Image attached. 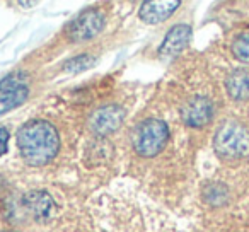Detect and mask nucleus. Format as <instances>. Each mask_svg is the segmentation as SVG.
I'll list each match as a JSON object with an SVG mask.
<instances>
[{"mask_svg": "<svg viewBox=\"0 0 249 232\" xmlns=\"http://www.w3.org/2000/svg\"><path fill=\"white\" fill-rule=\"evenodd\" d=\"M124 111L118 104H106L96 109L90 116V130L96 135H109L121 126Z\"/></svg>", "mask_w": 249, "mask_h": 232, "instance_id": "nucleus-5", "label": "nucleus"}, {"mask_svg": "<svg viewBox=\"0 0 249 232\" xmlns=\"http://www.w3.org/2000/svg\"><path fill=\"white\" fill-rule=\"evenodd\" d=\"M179 7L178 0H157V2H143L140 5V19L147 24H159L166 21L171 14Z\"/></svg>", "mask_w": 249, "mask_h": 232, "instance_id": "nucleus-8", "label": "nucleus"}, {"mask_svg": "<svg viewBox=\"0 0 249 232\" xmlns=\"http://www.w3.org/2000/svg\"><path fill=\"white\" fill-rule=\"evenodd\" d=\"M104 28V16L96 9L84 11L75 21L70 24L69 36L73 41H87L97 36Z\"/></svg>", "mask_w": 249, "mask_h": 232, "instance_id": "nucleus-4", "label": "nucleus"}, {"mask_svg": "<svg viewBox=\"0 0 249 232\" xmlns=\"http://www.w3.org/2000/svg\"><path fill=\"white\" fill-rule=\"evenodd\" d=\"M169 139V128L162 120L150 118L142 122L133 133V149L143 157H154L164 149Z\"/></svg>", "mask_w": 249, "mask_h": 232, "instance_id": "nucleus-3", "label": "nucleus"}, {"mask_svg": "<svg viewBox=\"0 0 249 232\" xmlns=\"http://www.w3.org/2000/svg\"><path fill=\"white\" fill-rule=\"evenodd\" d=\"M232 52L239 62L249 63V31L242 33L235 38V41L232 43Z\"/></svg>", "mask_w": 249, "mask_h": 232, "instance_id": "nucleus-12", "label": "nucleus"}, {"mask_svg": "<svg viewBox=\"0 0 249 232\" xmlns=\"http://www.w3.org/2000/svg\"><path fill=\"white\" fill-rule=\"evenodd\" d=\"M212 114H213L212 101L203 96L191 97L181 106V118L188 126H193V128L207 125L212 120Z\"/></svg>", "mask_w": 249, "mask_h": 232, "instance_id": "nucleus-6", "label": "nucleus"}, {"mask_svg": "<svg viewBox=\"0 0 249 232\" xmlns=\"http://www.w3.org/2000/svg\"><path fill=\"white\" fill-rule=\"evenodd\" d=\"M24 205H28V208L33 212L35 215H48L53 208V201L43 191H35V193H29L24 198Z\"/></svg>", "mask_w": 249, "mask_h": 232, "instance_id": "nucleus-10", "label": "nucleus"}, {"mask_svg": "<svg viewBox=\"0 0 249 232\" xmlns=\"http://www.w3.org/2000/svg\"><path fill=\"white\" fill-rule=\"evenodd\" d=\"M26 82V73L16 72L7 75L4 80H0V92H12V90L19 89V87H24Z\"/></svg>", "mask_w": 249, "mask_h": 232, "instance_id": "nucleus-13", "label": "nucleus"}, {"mask_svg": "<svg viewBox=\"0 0 249 232\" xmlns=\"http://www.w3.org/2000/svg\"><path fill=\"white\" fill-rule=\"evenodd\" d=\"M7 142H9V132L7 128L0 126V156L7 152Z\"/></svg>", "mask_w": 249, "mask_h": 232, "instance_id": "nucleus-15", "label": "nucleus"}, {"mask_svg": "<svg viewBox=\"0 0 249 232\" xmlns=\"http://www.w3.org/2000/svg\"><path fill=\"white\" fill-rule=\"evenodd\" d=\"M18 147L29 166H45L56 156L60 139L55 126L45 120H31L18 132Z\"/></svg>", "mask_w": 249, "mask_h": 232, "instance_id": "nucleus-1", "label": "nucleus"}, {"mask_svg": "<svg viewBox=\"0 0 249 232\" xmlns=\"http://www.w3.org/2000/svg\"><path fill=\"white\" fill-rule=\"evenodd\" d=\"M215 152L224 159H239L249 154V130L242 123L227 122L218 128L213 140Z\"/></svg>", "mask_w": 249, "mask_h": 232, "instance_id": "nucleus-2", "label": "nucleus"}, {"mask_svg": "<svg viewBox=\"0 0 249 232\" xmlns=\"http://www.w3.org/2000/svg\"><path fill=\"white\" fill-rule=\"evenodd\" d=\"M94 58L89 55H82V56H77V58L70 60L69 63L65 65V70L69 72H79V70H84V69H89L92 65Z\"/></svg>", "mask_w": 249, "mask_h": 232, "instance_id": "nucleus-14", "label": "nucleus"}, {"mask_svg": "<svg viewBox=\"0 0 249 232\" xmlns=\"http://www.w3.org/2000/svg\"><path fill=\"white\" fill-rule=\"evenodd\" d=\"M227 92L232 99L235 101H246L249 99V70H235L229 75L227 82Z\"/></svg>", "mask_w": 249, "mask_h": 232, "instance_id": "nucleus-9", "label": "nucleus"}, {"mask_svg": "<svg viewBox=\"0 0 249 232\" xmlns=\"http://www.w3.org/2000/svg\"><path fill=\"white\" fill-rule=\"evenodd\" d=\"M191 39V28L188 24H178L171 29L164 38L162 45L159 48V56L160 58L171 60L174 56H178L184 48L188 46Z\"/></svg>", "mask_w": 249, "mask_h": 232, "instance_id": "nucleus-7", "label": "nucleus"}, {"mask_svg": "<svg viewBox=\"0 0 249 232\" xmlns=\"http://www.w3.org/2000/svg\"><path fill=\"white\" fill-rule=\"evenodd\" d=\"M28 87H19V89L12 90V92H5L4 96L0 97V114L7 113V111L14 109V107L21 106L26 99H28Z\"/></svg>", "mask_w": 249, "mask_h": 232, "instance_id": "nucleus-11", "label": "nucleus"}]
</instances>
